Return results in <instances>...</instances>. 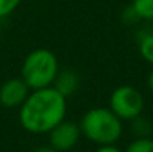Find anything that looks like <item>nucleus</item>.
<instances>
[{"label": "nucleus", "mask_w": 153, "mask_h": 152, "mask_svg": "<svg viewBox=\"0 0 153 152\" xmlns=\"http://www.w3.org/2000/svg\"><path fill=\"white\" fill-rule=\"evenodd\" d=\"M22 0H0V19L13 13Z\"/></svg>", "instance_id": "f8f14e48"}, {"label": "nucleus", "mask_w": 153, "mask_h": 152, "mask_svg": "<svg viewBox=\"0 0 153 152\" xmlns=\"http://www.w3.org/2000/svg\"><path fill=\"white\" fill-rule=\"evenodd\" d=\"M34 152H56V151L52 148L51 145H46V146H39Z\"/></svg>", "instance_id": "2eb2a0df"}, {"label": "nucleus", "mask_w": 153, "mask_h": 152, "mask_svg": "<svg viewBox=\"0 0 153 152\" xmlns=\"http://www.w3.org/2000/svg\"><path fill=\"white\" fill-rule=\"evenodd\" d=\"M95 152H123V151H120L114 145H104V146H98V149Z\"/></svg>", "instance_id": "4468645a"}, {"label": "nucleus", "mask_w": 153, "mask_h": 152, "mask_svg": "<svg viewBox=\"0 0 153 152\" xmlns=\"http://www.w3.org/2000/svg\"><path fill=\"white\" fill-rule=\"evenodd\" d=\"M58 93H61L65 99H68L70 96H73L77 88H79V76L76 72L73 70H59L56 78H55V82L52 85Z\"/></svg>", "instance_id": "0eeeda50"}, {"label": "nucleus", "mask_w": 153, "mask_h": 152, "mask_svg": "<svg viewBox=\"0 0 153 152\" xmlns=\"http://www.w3.org/2000/svg\"><path fill=\"white\" fill-rule=\"evenodd\" d=\"M138 49H140V55L149 64L153 66V34H146L140 39Z\"/></svg>", "instance_id": "9b49d317"}, {"label": "nucleus", "mask_w": 153, "mask_h": 152, "mask_svg": "<svg viewBox=\"0 0 153 152\" xmlns=\"http://www.w3.org/2000/svg\"><path fill=\"white\" fill-rule=\"evenodd\" d=\"M67 115V99L53 87L30 91L19 106V124L31 134H46Z\"/></svg>", "instance_id": "f257e3e1"}, {"label": "nucleus", "mask_w": 153, "mask_h": 152, "mask_svg": "<svg viewBox=\"0 0 153 152\" xmlns=\"http://www.w3.org/2000/svg\"><path fill=\"white\" fill-rule=\"evenodd\" d=\"M30 88L21 78H12L1 84L0 87V104L6 109L19 107L30 94Z\"/></svg>", "instance_id": "423d86ee"}, {"label": "nucleus", "mask_w": 153, "mask_h": 152, "mask_svg": "<svg viewBox=\"0 0 153 152\" xmlns=\"http://www.w3.org/2000/svg\"><path fill=\"white\" fill-rule=\"evenodd\" d=\"M147 85H149V90L152 91V94H153V70L149 73V78H147Z\"/></svg>", "instance_id": "dca6fc26"}, {"label": "nucleus", "mask_w": 153, "mask_h": 152, "mask_svg": "<svg viewBox=\"0 0 153 152\" xmlns=\"http://www.w3.org/2000/svg\"><path fill=\"white\" fill-rule=\"evenodd\" d=\"M68 152H77V151H68Z\"/></svg>", "instance_id": "a211bd4d"}, {"label": "nucleus", "mask_w": 153, "mask_h": 152, "mask_svg": "<svg viewBox=\"0 0 153 152\" xmlns=\"http://www.w3.org/2000/svg\"><path fill=\"white\" fill-rule=\"evenodd\" d=\"M123 121L119 119L108 107H91L79 122L80 133L89 142L104 146L114 145L123 133Z\"/></svg>", "instance_id": "f03ea898"}, {"label": "nucleus", "mask_w": 153, "mask_h": 152, "mask_svg": "<svg viewBox=\"0 0 153 152\" xmlns=\"http://www.w3.org/2000/svg\"><path fill=\"white\" fill-rule=\"evenodd\" d=\"M125 152H153V139L152 137H135L126 146Z\"/></svg>", "instance_id": "9d476101"}, {"label": "nucleus", "mask_w": 153, "mask_h": 152, "mask_svg": "<svg viewBox=\"0 0 153 152\" xmlns=\"http://www.w3.org/2000/svg\"><path fill=\"white\" fill-rule=\"evenodd\" d=\"M122 19H123V22L128 24V25H132L134 22L140 21L138 16L135 15V12H134V9H132L131 6H128V7L123 10V13H122Z\"/></svg>", "instance_id": "ddd939ff"}, {"label": "nucleus", "mask_w": 153, "mask_h": 152, "mask_svg": "<svg viewBox=\"0 0 153 152\" xmlns=\"http://www.w3.org/2000/svg\"><path fill=\"white\" fill-rule=\"evenodd\" d=\"M48 134H49V145L56 152L73 151L82 136L79 124L68 121V119L61 121Z\"/></svg>", "instance_id": "39448f33"}, {"label": "nucleus", "mask_w": 153, "mask_h": 152, "mask_svg": "<svg viewBox=\"0 0 153 152\" xmlns=\"http://www.w3.org/2000/svg\"><path fill=\"white\" fill-rule=\"evenodd\" d=\"M1 33H3V27H1V22H0V39H1Z\"/></svg>", "instance_id": "f3484780"}, {"label": "nucleus", "mask_w": 153, "mask_h": 152, "mask_svg": "<svg viewBox=\"0 0 153 152\" xmlns=\"http://www.w3.org/2000/svg\"><path fill=\"white\" fill-rule=\"evenodd\" d=\"M108 109L122 121H132L143 115L144 97L132 85H120L114 88L108 99Z\"/></svg>", "instance_id": "20e7f679"}, {"label": "nucleus", "mask_w": 153, "mask_h": 152, "mask_svg": "<svg viewBox=\"0 0 153 152\" xmlns=\"http://www.w3.org/2000/svg\"><path fill=\"white\" fill-rule=\"evenodd\" d=\"M58 72H59V64L56 55L51 49L37 48L33 49L24 58L19 78L33 91L52 87Z\"/></svg>", "instance_id": "7ed1b4c3"}, {"label": "nucleus", "mask_w": 153, "mask_h": 152, "mask_svg": "<svg viewBox=\"0 0 153 152\" xmlns=\"http://www.w3.org/2000/svg\"><path fill=\"white\" fill-rule=\"evenodd\" d=\"M131 128H132V133L135 134V137H150L153 131V125L150 124V121L143 115H140L131 121Z\"/></svg>", "instance_id": "1a4fd4ad"}, {"label": "nucleus", "mask_w": 153, "mask_h": 152, "mask_svg": "<svg viewBox=\"0 0 153 152\" xmlns=\"http://www.w3.org/2000/svg\"><path fill=\"white\" fill-rule=\"evenodd\" d=\"M131 7L138 19L153 21V0H132Z\"/></svg>", "instance_id": "6e6552de"}]
</instances>
